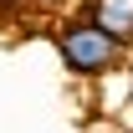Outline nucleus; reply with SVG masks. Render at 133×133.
<instances>
[{
  "label": "nucleus",
  "mask_w": 133,
  "mask_h": 133,
  "mask_svg": "<svg viewBox=\"0 0 133 133\" xmlns=\"http://www.w3.org/2000/svg\"><path fill=\"white\" fill-rule=\"evenodd\" d=\"M97 31H108L118 41V46H128L133 51V0H87V10H82Z\"/></svg>",
  "instance_id": "2"
},
{
  "label": "nucleus",
  "mask_w": 133,
  "mask_h": 133,
  "mask_svg": "<svg viewBox=\"0 0 133 133\" xmlns=\"http://www.w3.org/2000/svg\"><path fill=\"white\" fill-rule=\"evenodd\" d=\"M92 87H97V113L102 118H123V108H128V66L102 77V82H92Z\"/></svg>",
  "instance_id": "3"
},
{
  "label": "nucleus",
  "mask_w": 133,
  "mask_h": 133,
  "mask_svg": "<svg viewBox=\"0 0 133 133\" xmlns=\"http://www.w3.org/2000/svg\"><path fill=\"white\" fill-rule=\"evenodd\" d=\"M118 128L133 133V62H128V108H123V118H118Z\"/></svg>",
  "instance_id": "4"
},
{
  "label": "nucleus",
  "mask_w": 133,
  "mask_h": 133,
  "mask_svg": "<svg viewBox=\"0 0 133 133\" xmlns=\"http://www.w3.org/2000/svg\"><path fill=\"white\" fill-rule=\"evenodd\" d=\"M51 46H56V62H62L66 77H77V82H102V77H113L123 66L133 62L128 46H118L108 31H97L87 16H66L56 31H51Z\"/></svg>",
  "instance_id": "1"
}]
</instances>
